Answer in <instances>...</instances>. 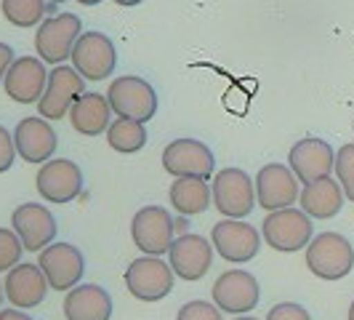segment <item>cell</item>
<instances>
[{"label":"cell","instance_id":"14","mask_svg":"<svg viewBox=\"0 0 354 320\" xmlns=\"http://www.w3.org/2000/svg\"><path fill=\"white\" fill-rule=\"evenodd\" d=\"M256 184V203L264 208L266 213L280 211V208H290L299 200V179L290 171V166L285 163H266L264 168L253 179Z\"/></svg>","mask_w":354,"mask_h":320},{"label":"cell","instance_id":"7","mask_svg":"<svg viewBox=\"0 0 354 320\" xmlns=\"http://www.w3.org/2000/svg\"><path fill=\"white\" fill-rule=\"evenodd\" d=\"M174 232H176V222L162 206H144L133 213L131 238H133V246L142 251L144 256L168 254L171 243L176 240Z\"/></svg>","mask_w":354,"mask_h":320},{"label":"cell","instance_id":"33","mask_svg":"<svg viewBox=\"0 0 354 320\" xmlns=\"http://www.w3.org/2000/svg\"><path fill=\"white\" fill-rule=\"evenodd\" d=\"M11 64H14V48L8 43H0V86H3L6 75L11 70Z\"/></svg>","mask_w":354,"mask_h":320},{"label":"cell","instance_id":"8","mask_svg":"<svg viewBox=\"0 0 354 320\" xmlns=\"http://www.w3.org/2000/svg\"><path fill=\"white\" fill-rule=\"evenodd\" d=\"M83 94H86V78L75 70V67L56 64L48 72V86H46L40 102H37V112L46 121H62V118H67L72 105Z\"/></svg>","mask_w":354,"mask_h":320},{"label":"cell","instance_id":"9","mask_svg":"<svg viewBox=\"0 0 354 320\" xmlns=\"http://www.w3.org/2000/svg\"><path fill=\"white\" fill-rule=\"evenodd\" d=\"M162 168L174 179H203L208 181L216 171L211 147L197 139H174L162 150Z\"/></svg>","mask_w":354,"mask_h":320},{"label":"cell","instance_id":"18","mask_svg":"<svg viewBox=\"0 0 354 320\" xmlns=\"http://www.w3.org/2000/svg\"><path fill=\"white\" fill-rule=\"evenodd\" d=\"M46 86H48L46 62L37 59V56H19V59H14L11 70L3 80L6 96L14 99L17 105H37Z\"/></svg>","mask_w":354,"mask_h":320},{"label":"cell","instance_id":"19","mask_svg":"<svg viewBox=\"0 0 354 320\" xmlns=\"http://www.w3.org/2000/svg\"><path fill=\"white\" fill-rule=\"evenodd\" d=\"M11 227L21 238L24 249L40 254L56 238V219L43 203H21L11 213Z\"/></svg>","mask_w":354,"mask_h":320},{"label":"cell","instance_id":"39","mask_svg":"<svg viewBox=\"0 0 354 320\" xmlns=\"http://www.w3.org/2000/svg\"><path fill=\"white\" fill-rule=\"evenodd\" d=\"M349 320H354V299H352V307H349Z\"/></svg>","mask_w":354,"mask_h":320},{"label":"cell","instance_id":"2","mask_svg":"<svg viewBox=\"0 0 354 320\" xmlns=\"http://www.w3.org/2000/svg\"><path fill=\"white\" fill-rule=\"evenodd\" d=\"M261 238L269 249L280 251V254H296L312 243L315 224L309 213L290 206V208L266 213V219L261 222Z\"/></svg>","mask_w":354,"mask_h":320},{"label":"cell","instance_id":"13","mask_svg":"<svg viewBox=\"0 0 354 320\" xmlns=\"http://www.w3.org/2000/svg\"><path fill=\"white\" fill-rule=\"evenodd\" d=\"M37 193L46 203H72L83 193V171L70 158H51L40 166L35 177Z\"/></svg>","mask_w":354,"mask_h":320},{"label":"cell","instance_id":"25","mask_svg":"<svg viewBox=\"0 0 354 320\" xmlns=\"http://www.w3.org/2000/svg\"><path fill=\"white\" fill-rule=\"evenodd\" d=\"M168 197H171V206L181 216H197V213L208 211V206L213 203L211 187L203 179H176L168 190Z\"/></svg>","mask_w":354,"mask_h":320},{"label":"cell","instance_id":"17","mask_svg":"<svg viewBox=\"0 0 354 320\" xmlns=\"http://www.w3.org/2000/svg\"><path fill=\"white\" fill-rule=\"evenodd\" d=\"M168 265L174 267L176 278L195 283L200 278H205V272L213 265V243H208L203 235L195 232H184L171 243L168 251Z\"/></svg>","mask_w":354,"mask_h":320},{"label":"cell","instance_id":"10","mask_svg":"<svg viewBox=\"0 0 354 320\" xmlns=\"http://www.w3.org/2000/svg\"><path fill=\"white\" fill-rule=\"evenodd\" d=\"M211 296L213 304L221 312L248 315L250 310H256V304L261 299V288H259V281L250 275L248 269H227L216 278Z\"/></svg>","mask_w":354,"mask_h":320},{"label":"cell","instance_id":"15","mask_svg":"<svg viewBox=\"0 0 354 320\" xmlns=\"http://www.w3.org/2000/svg\"><path fill=\"white\" fill-rule=\"evenodd\" d=\"M37 265L53 291H64V294L80 285V278L86 272V259L72 243H51L48 249L40 251Z\"/></svg>","mask_w":354,"mask_h":320},{"label":"cell","instance_id":"27","mask_svg":"<svg viewBox=\"0 0 354 320\" xmlns=\"http://www.w3.org/2000/svg\"><path fill=\"white\" fill-rule=\"evenodd\" d=\"M0 8H3V17L8 24H14L19 30H27V27L40 24L46 14L53 11V3L48 6L46 0H3Z\"/></svg>","mask_w":354,"mask_h":320},{"label":"cell","instance_id":"29","mask_svg":"<svg viewBox=\"0 0 354 320\" xmlns=\"http://www.w3.org/2000/svg\"><path fill=\"white\" fill-rule=\"evenodd\" d=\"M21 254H24V243L14 230H6L0 227V272L11 269L21 262Z\"/></svg>","mask_w":354,"mask_h":320},{"label":"cell","instance_id":"31","mask_svg":"<svg viewBox=\"0 0 354 320\" xmlns=\"http://www.w3.org/2000/svg\"><path fill=\"white\" fill-rule=\"evenodd\" d=\"M266 320H312V315H309V310L301 307V304L280 302L266 312Z\"/></svg>","mask_w":354,"mask_h":320},{"label":"cell","instance_id":"16","mask_svg":"<svg viewBox=\"0 0 354 320\" xmlns=\"http://www.w3.org/2000/svg\"><path fill=\"white\" fill-rule=\"evenodd\" d=\"M288 166L296 174V179L306 187L312 181L330 177V171L336 168V152H333V147L325 142V139L306 136V139H299V142L290 147Z\"/></svg>","mask_w":354,"mask_h":320},{"label":"cell","instance_id":"20","mask_svg":"<svg viewBox=\"0 0 354 320\" xmlns=\"http://www.w3.org/2000/svg\"><path fill=\"white\" fill-rule=\"evenodd\" d=\"M14 144H17V155L27 163H48L59 147L56 131L51 128V121L46 118H24L19 121L14 131Z\"/></svg>","mask_w":354,"mask_h":320},{"label":"cell","instance_id":"23","mask_svg":"<svg viewBox=\"0 0 354 320\" xmlns=\"http://www.w3.org/2000/svg\"><path fill=\"white\" fill-rule=\"evenodd\" d=\"M70 123L80 136H99L106 134V128L112 125V107L106 102V96L96 91H86L70 109Z\"/></svg>","mask_w":354,"mask_h":320},{"label":"cell","instance_id":"22","mask_svg":"<svg viewBox=\"0 0 354 320\" xmlns=\"http://www.w3.org/2000/svg\"><path fill=\"white\" fill-rule=\"evenodd\" d=\"M64 318L67 320H109L112 318V296L106 288L93 283H80L64 296Z\"/></svg>","mask_w":354,"mask_h":320},{"label":"cell","instance_id":"30","mask_svg":"<svg viewBox=\"0 0 354 320\" xmlns=\"http://www.w3.org/2000/svg\"><path fill=\"white\" fill-rule=\"evenodd\" d=\"M176 320H224V318H221V310L213 302L195 299V302H187L178 310Z\"/></svg>","mask_w":354,"mask_h":320},{"label":"cell","instance_id":"5","mask_svg":"<svg viewBox=\"0 0 354 320\" xmlns=\"http://www.w3.org/2000/svg\"><path fill=\"white\" fill-rule=\"evenodd\" d=\"M83 35V21L75 14H56L43 19L35 33V51L48 64H64L72 56L77 37Z\"/></svg>","mask_w":354,"mask_h":320},{"label":"cell","instance_id":"34","mask_svg":"<svg viewBox=\"0 0 354 320\" xmlns=\"http://www.w3.org/2000/svg\"><path fill=\"white\" fill-rule=\"evenodd\" d=\"M0 320H32L24 310H17V307H11V310H0Z\"/></svg>","mask_w":354,"mask_h":320},{"label":"cell","instance_id":"36","mask_svg":"<svg viewBox=\"0 0 354 320\" xmlns=\"http://www.w3.org/2000/svg\"><path fill=\"white\" fill-rule=\"evenodd\" d=\"M77 3H80V6H99L102 0H77Z\"/></svg>","mask_w":354,"mask_h":320},{"label":"cell","instance_id":"37","mask_svg":"<svg viewBox=\"0 0 354 320\" xmlns=\"http://www.w3.org/2000/svg\"><path fill=\"white\" fill-rule=\"evenodd\" d=\"M234 320H259V318H250V315H237Z\"/></svg>","mask_w":354,"mask_h":320},{"label":"cell","instance_id":"32","mask_svg":"<svg viewBox=\"0 0 354 320\" xmlns=\"http://www.w3.org/2000/svg\"><path fill=\"white\" fill-rule=\"evenodd\" d=\"M17 160V144H14V134H8L6 125H0V174H6Z\"/></svg>","mask_w":354,"mask_h":320},{"label":"cell","instance_id":"12","mask_svg":"<svg viewBox=\"0 0 354 320\" xmlns=\"http://www.w3.org/2000/svg\"><path fill=\"white\" fill-rule=\"evenodd\" d=\"M72 67L86 80H106L118 67V51L115 43L104 33H83L72 48Z\"/></svg>","mask_w":354,"mask_h":320},{"label":"cell","instance_id":"35","mask_svg":"<svg viewBox=\"0 0 354 320\" xmlns=\"http://www.w3.org/2000/svg\"><path fill=\"white\" fill-rule=\"evenodd\" d=\"M112 3H118V6H123V8H133V6H139L144 0H112Z\"/></svg>","mask_w":354,"mask_h":320},{"label":"cell","instance_id":"26","mask_svg":"<svg viewBox=\"0 0 354 320\" xmlns=\"http://www.w3.org/2000/svg\"><path fill=\"white\" fill-rule=\"evenodd\" d=\"M106 142L115 152L120 155H133L147 144V128L139 121H128V118H118L106 128Z\"/></svg>","mask_w":354,"mask_h":320},{"label":"cell","instance_id":"4","mask_svg":"<svg viewBox=\"0 0 354 320\" xmlns=\"http://www.w3.org/2000/svg\"><path fill=\"white\" fill-rule=\"evenodd\" d=\"M213 206L227 219H245L256 203V184L243 168H221L213 177Z\"/></svg>","mask_w":354,"mask_h":320},{"label":"cell","instance_id":"40","mask_svg":"<svg viewBox=\"0 0 354 320\" xmlns=\"http://www.w3.org/2000/svg\"><path fill=\"white\" fill-rule=\"evenodd\" d=\"M48 3H64V0H48Z\"/></svg>","mask_w":354,"mask_h":320},{"label":"cell","instance_id":"28","mask_svg":"<svg viewBox=\"0 0 354 320\" xmlns=\"http://www.w3.org/2000/svg\"><path fill=\"white\" fill-rule=\"evenodd\" d=\"M336 181L341 184L346 200L354 203V144H344L336 152Z\"/></svg>","mask_w":354,"mask_h":320},{"label":"cell","instance_id":"24","mask_svg":"<svg viewBox=\"0 0 354 320\" xmlns=\"http://www.w3.org/2000/svg\"><path fill=\"white\" fill-rule=\"evenodd\" d=\"M344 200H346V195H344L341 184L330 177L306 184L299 195L301 211L309 213L312 219H333L344 208Z\"/></svg>","mask_w":354,"mask_h":320},{"label":"cell","instance_id":"1","mask_svg":"<svg viewBox=\"0 0 354 320\" xmlns=\"http://www.w3.org/2000/svg\"><path fill=\"white\" fill-rule=\"evenodd\" d=\"M306 267L319 281H341L354 269V246L341 232H319L306 246Z\"/></svg>","mask_w":354,"mask_h":320},{"label":"cell","instance_id":"11","mask_svg":"<svg viewBox=\"0 0 354 320\" xmlns=\"http://www.w3.org/2000/svg\"><path fill=\"white\" fill-rule=\"evenodd\" d=\"M211 243L224 262L245 265L250 259H256V254L261 249V232L253 224H245L243 219H221L218 224H213Z\"/></svg>","mask_w":354,"mask_h":320},{"label":"cell","instance_id":"3","mask_svg":"<svg viewBox=\"0 0 354 320\" xmlns=\"http://www.w3.org/2000/svg\"><path fill=\"white\" fill-rule=\"evenodd\" d=\"M106 102L118 118L149 123L158 112V94L152 83H147L139 75H120L109 83L106 89Z\"/></svg>","mask_w":354,"mask_h":320},{"label":"cell","instance_id":"38","mask_svg":"<svg viewBox=\"0 0 354 320\" xmlns=\"http://www.w3.org/2000/svg\"><path fill=\"white\" fill-rule=\"evenodd\" d=\"M3 294H6V288H3V283H0V307H3Z\"/></svg>","mask_w":354,"mask_h":320},{"label":"cell","instance_id":"21","mask_svg":"<svg viewBox=\"0 0 354 320\" xmlns=\"http://www.w3.org/2000/svg\"><path fill=\"white\" fill-rule=\"evenodd\" d=\"M3 288H6V299L11 302V307H17V310H32L37 304H43L46 291L51 285L46 281L40 265H30V262L21 265L19 262L17 267H11L6 272Z\"/></svg>","mask_w":354,"mask_h":320},{"label":"cell","instance_id":"6","mask_svg":"<svg viewBox=\"0 0 354 320\" xmlns=\"http://www.w3.org/2000/svg\"><path fill=\"white\" fill-rule=\"evenodd\" d=\"M174 267L165 265L160 256H142L125 269V288L139 302H160L174 291Z\"/></svg>","mask_w":354,"mask_h":320}]
</instances>
